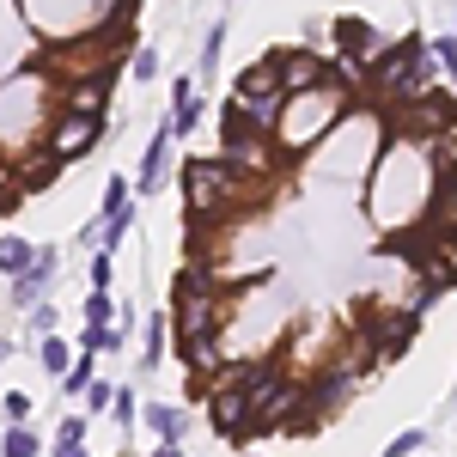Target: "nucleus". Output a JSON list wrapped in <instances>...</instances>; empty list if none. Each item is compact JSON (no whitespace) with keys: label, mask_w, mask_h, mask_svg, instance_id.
Wrapping results in <instances>:
<instances>
[{"label":"nucleus","mask_w":457,"mask_h":457,"mask_svg":"<svg viewBox=\"0 0 457 457\" xmlns=\"http://www.w3.org/2000/svg\"><path fill=\"white\" fill-rule=\"evenodd\" d=\"M183 195H189V213H195V226H208L213 213H226L232 202H250V195H262V183H250V177H232L220 159H195V165H183Z\"/></svg>","instance_id":"nucleus-1"},{"label":"nucleus","mask_w":457,"mask_h":457,"mask_svg":"<svg viewBox=\"0 0 457 457\" xmlns=\"http://www.w3.org/2000/svg\"><path fill=\"white\" fill-rule=\"evenodd\" d=\"M336 110H342V92H329V86H317V92H299V98H287L281 104V122H275V135H281L287 153H305V146L336 122Z\"/></svg>","instance_id":"nucleus-2"},{"label":"nucleus","mask_w":457,"mask_h":457,"mask_svg":"<svg viewBox=\"0 0 457 457\" xmlns=\"http://www.w3.org/2000/svg\"><path fill=\"white\" fill-rule=\"evenodd\" d=\"M220 323H226V299L213 287L183 281V293H177V342H208V336H220Z\"/></svg>","instance_id":"nucleus-3"},{"label":"nucleus","mask_w":457,"mask_h":457,"mask_svg":"<svg viewBox=\"0 0 457 457\" xmlns=\"http://www.w3.org/2000/svg\"><path fill=\"white\" fill-rule=\"evenodd\" d=\"M43 146H49V159H55V165H73V159H86V153L98 146V122H92V116H68V110H62V116L43 129Z\"/></svg>","instance_id":"nucleus-4"},{"label":"nucleus","mask_w":457,"mask_h":457,"mask_svg":"<svg viewBox=\"0 0 457 457\" xmlns=\"http://www.w3.org/2000/svg\"><path fill=\"white\" fill-rule=\"evenodd\" d=\"M208 409H213V433L220 439H238V445L250 439V390L245 385H220Z\"/></svg>","instance_id":"nucleus-5"},{"label":"nucleus","mask_w":457,"mask_h":457,"mask_svg":"<svg viewBox=\"0 0 457 457\" xmlns=\"http://www.w3.org/2000/svg\"><path fill=\"white\" fill-rule=\"evenodd\" d=\"M49 281H55V250L43 245V250L31 256V269H25V275L12 281V305H25V312H31V305H43V293H49Z\"/></svg>","instance_id":"nucleus-6"},{"label":"nucleus","mask_w":457,"mask_h":457,"mask_svg":"<svg viewBox=\"0 0 457 457\" xmlns=\"http://www.w3.org/2000/svg\"><path fill=\"white\" fill-rule=\"evenodd\" d=\"M275 73H281V98H299V92H317V86H323V62L305 55V49H299V55H281Z\"/></svg>","instance_id":"nucleus-7"},{"label":"nucleus","mask_w":457,"mask_h":457,"mask_svg":"<svg viewBox=\"0 0 457 457\" xmlns=\"http://www.w3.org/2000/svg\"><path fill=\"white\" fill-rule=\"evenodd\" d=\"M110 98V79L104 73H86V79H73L68 92H62V104H68V116H92L98 122V110H104Z\"/></svg>","instance_id":"nucleus-8"},{"label":"nucleus","mask_w":457,"mask_h":457,"mask_svg":"<svg viewBox=\"0 0 457 457\" xmlns=\"http://www.w3.org/2000/svg\"><path fill=\"white\" fill-rule=\"evenodd\" d=\"M165 159H171V122H159V135L141 159V195H159L165 189Z\"/></svg>","instance_id":"nucleus-9"},{"label":"nucleus","mask_w":457,"mask_h":457,"mask_svg":"<svg viewBox=\"0 0 457 457\" xmlns=\"http://www.w3.org/2000/svg\"><path fill=\"white\" fill-rule=\"evenodd\" d=\"M281 55H262L250 73H238V86H232V98H281V73H275Z\"/></svg>","instance_id":"nucleus-10"},{"label":"nucleus","mask_w":457,"mask_h":457,"mask_svg":"<svg viewBox=\"0 0 457 457\" xmlns=\"http://www.w3.org/2000/svg\"><path fill=\"white\" fill-rule=\"evenodd\" d=\"M141 421L159 433V445H183V415H177L171 403H146L141 409Z\"/></svg>","instance_id":"nucleus-11"},{"label":"nucleus","mask_w":457,"mask_h":457,"mask_svg":"<svg viewBox=\"0 0 457 457\" xmlns=\"http://www.w3.org/2000/svg\"><path fill=\"white\" fill-rule=\"evenodd\" d=\"M183 366H189V372H220V366H226L220 336H208V342H183Z\"/></svg>","instance_id":"nucleus-12"},{"label":"nucleus","mask_w":457,"mask_h":457,"mask_svg":"<svg viewBox=\"0 0 457 457\" xmlns=\"http://www.w3.org/2000/svg\"><path fill=\"white\" fill-rule=\"evenodd\" d=\"M336 37H342V55H353V62H366V55H372V25H366V19H342Z\"/></svg>","instance_id":"nucleus-13"},{"label":"nucleus","mask_w":457,"mask_h":457,"mask_svg":"<svg viewBox=\"0 0 457 457\" xmlns=\"http://www.w3.org/2000/svg\"><path fill=\"white\" fill-rule=\"evenodd\" d=\"M37 366L62 378V372H68V366H73V348H68V342H62V336H43V342H37Z\"/></svg>","instance_id":"nucleus-14"},{"label":"nucleus","mask_w":457,"mask_h":457,"mask_svg":"<svg viewBox=\"0 0 457 457\" xmlns=\"http://www.w3.org/2000/svg\"><path fill=\"white\" fill-rule=\"evenodd\" d=\"M31 256H37V250L25 245V238H0V275H12V281H19V275L31 269Z\"/></svg>","instance_id":"nucleus-15"},{"label":"nucleus","mask_w":457,"mask_h":457,"mask_svg":"<svg viewBox=\"0 0 457 457\" xmlns=\"http://www.w3.org/2000/svg\"><path fill=\"white\" fill-rule=\"evenodd\" d=\"M98 378V366H92V353H73V366L62 372V396H86V385Z\"/></svg>","instance_id":"nucleus-16"},{"label":"nucleus","mask_w":457,"mask_h":457,"mask_svg":"<svg viewBox=\"0 0 457 457\" xmlns=\"http://www.w3.org/2000/svg\"><path fill=\"white\" fill-rule=\"evenodd\" d=\"M37 452H43V445H37L31 427H6V433H0V457H37Z\"/></svg>","instance_id":"nucleus-17"},{"label":"nucleus","mask_w":457,"mask_h":457,"mask_svg":"<svg viewBox=\"0 0 457 457\" xmlns=\"http://www.w3.org/2000/svg\"><path fill=\"white\" fill-rule=\"evenodd\" d=\"M165 329H171V317H153V323H146V342H141V366H159V360H165Z\"/></svg>","instance_id":"nucleus-18"},{"label":"nucleus","mask_w":457,"mask_h":457,"mask_svg":"<svg viewBox=\"0 0 457 457\" xmlns=\"http://www.w3.org/2000/svg\"><path fill=\"white\" fill-rule=\"evenodd\" d=\"M421 439H427V427H403L396 439L385 445V457H409V452H421Z\"/></svg>","instance_id":"nucleus-19"},{"label":"nucleus","mask_w":457,"mask_h":457,"mask_svg":"<svg viewBox=\"0 0 457 457\" xmlns=\"http://www.w3.org/2000/svg\"><path fill=\"white\" fill-rule=\"evenodd\" d=\"M116 213H129V177H110L104 189V220H116Z\"/></svg>","instance_id":"nucleus-20"},{"label":"nucleus","mask_w":457,"mask_h":457,"mask_svg":"<svg viewBox=\"0 0 457 457\" xmlns=\"http://www.w3.org/2000/svg\"><path fill=\"white\" fill-rule=\"evenodd\" d=\"M110 403H116V385H104V378H92V385H86V415H104Z\"/></svg>","instance_id":"nucleus-21"},{"label":"nucleus","mask_w":457,"mask_h":457,"mask_svg":"<svg viewBox=\"0 0 457 457\" xmlns=\"http://www.w3.org/2000/svg\"><path fill=\"white\" fill-rule=\"evenodd\" d=\"M110 409H116V421H122V427L141 421V403H135V390H116V403H110Z\"/></svg>","instance_id":"nucleus-22"},{"label":"nucleus","mask_w":457,"mask_h":457,"mask_svg":"<svg viewBox=\"0 0 457 457\" xmlns=\"http://www.w3.org/2000/svg\"><path fill=\"white\" fill-rule=\"evenodd\" d=\"M6 421H12V427L31 421V396H25V390H12V396H6Z\"/></svg>","instance_id":"nucleus-23"},{"label":"nucleus","mask_w":457,"mask_h":457,"mask_svg":"<svg viewBox=\"0 0 457 457\" xmlns=\"http://www.w3.org/2000/svg\"><path fill=\"white\" fill-rule=\"evenodd\" d=\"M110 317H116V312H110V293H92V299H86V323H98V329H104Z\"/></svg>","instance_id":"nucleus-24"},{"label":"nucleus","mask_w":457,"mask_h":457,"mask_svg":"<svg viewBox=\"0 0 457 457\" xmlns=\"http://www.w3.org/2000/svg\"><path fill=\"white\" fill-rule=\"evenodd\" d=\"M433 62H445L452 79H457V37H433Z\"/></svg>","instance_id":"nucleus-25"},{"label":"nucleus","mask_w":457,"mask_h":457,"mask_svg":"<svg viewBox=\"0 0 457 457\" xmlns=\"http://www.w3.org/2000/svg\"><path fill=\"white\" fill-rule=\"evenodd\" d=\"M31 329H37V336H49V329H55V312H49V305H31Z\"/></svg>","instance_id":"nucleus-26"},{"label":"nucleus","mask_w":457,"mask_h":457,"mask_svg":"<svg viewBox=\"0 0 457 457\" xmlns=\"http://www.w3.org/2000/svg\"><path fill=\"white\" fill-rule=\"evenodd\" d=\"M153 73H159V55L141 49V55H135V79H153Z\"/></svg>","instance_id":"nucleus-27"},{"label":"nucleus","mask_w":457,"mask_h":457,"mask_svg":"<svg viewBox=\"0 0 457 457\" xmlns=\"http://www.w3.org/2000/svg\"><path fill=\"white\" fill-rule=\"evenodd\" d=\"M92 293H110V256L92 262Z\"/></svg>","instance_id":"nucleus-28"},{"label":"nucleus","mask_w":457,"mask_h":457,"mask_svg":"<svg viewBox=\"0 0 457 457\" xmlns=\"http://www.w3.org/2000/svg\"><path fill=\"white\" fill-rule=\"evenodd\" d=\"M55 439H86V415H68V421H62V433H55Z\"/></svg>","instance_id":"nucleus-29"},{"label":"nucleus","mask_w":457,"mask_h":457,"mask_svg":"<svg viewBox=\"0 0 457 457\" xmlns=\"http://www.w3.org/2000/svg\"><path fill=\"white\" fill-rule=\"evenodd\" d=\"M55 457H86V439H55Z\"/></svg>","instance_id":"nucleus-30"},{"label":"nucleus","mask_w":457,"mask_h":457,"mask_svg":"<svg viewBox=\"0 0 457 457\" xmlns=\"http://www.w3.org/2000/svg\"><path fill=\"white\" fill-rule=\"evenodd\" d=\"M153 457H183V445H159V452H153Z\"/></svg>","instance_id":"nucleus-31"}]
</instances>
